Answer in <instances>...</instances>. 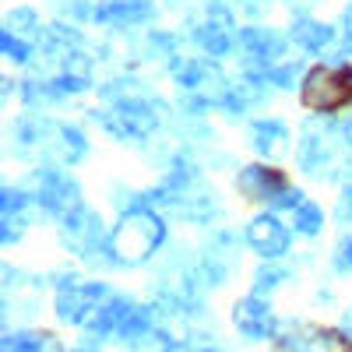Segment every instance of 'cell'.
<instances>
[{
    "instance_id": "1",
    "label": "cell",
    "mask_w": 352,
    "mask_h": 352,
    "mask_svg": "<svg viewBox=\"0 0 352 352\" xmlns=\"http://www.w3.org/2000/svg\"><path fill=\"white\" fill-rule=\"evenodd\" d=\"M166 240V222L148 212V208H134L120 219V226H116L109 232L106 240V254H113V264H127V268H134V264H144Z\"/></svg>"
},
{
    "instance_id": "2",
    "label": "cell",
    "mask_w": 352,
    "mask_h": 352,
    "mask_svg": "<svg viewBox=\"0 0 352 352\" xmlns=\"http://www.w3.org/2000/svg\"><path fill=\"white\" fill-rule=\"evenodd\" d=\"M300 102L317 113V116H331L352 106V64H317L303 74L300 85Z\"/></svg>"
},
{
    "instance_id": "3",
    "label": "cell",
    "mask_w": 352,
    "mask_h": 352,
    "mask_svg": "<svg viewBox=\"0 0 352 352\" xmlns=\"http://www.w3.org/2000/svg\"><path fill=\"white\" fill-rule=\"evenodd\" d=\"M109 296V289L102 282H71V285H60L56 289V317L64 320V324H88V317L99 310V303Z\"/></svg>"
},
{
    "instance_id": "4",
    "label": "cell",
    "mask_w": 352,
    "mask_h": 352,
    "mask_svg": "<svg viewBox=\"0 0 352 352\" xmlns=\"http://www.w3.org/2000/svg\"><path fill=\"white\" fill-rule=\"evenodd\" d=\"M243 236H247L250 250H257L264 261H278V257H285L289 247H292V229H289L275 212H261V215H254Z\"/></svg>"
},
{
    "instance_id": "5",
    "label": "cell",
    "mask_w": 352,
    "mask_h": 352,
    "mask_svg": "<svg viewBox=\"0 0 352 352\" xmlns=\"http://www.w3.org/2000/svg\"><path fill=\"white\" fill-rule=\"evenodd\" d=\"M36 184H39V194L36 201L43 208H50L53 215H74L81 212V197H78V184L71 180L67 173H56V169H43L36 173Z\"/></svg>"
},
{
    "instance_id": "6",
    "label": "cell",
    "mask_w": 352,
    "mask_h": 352,
    "mask_svg": "<svg viewBox=\"0 0 352 352\" xmlns=\"http://www.w3.org/2000/svg\"><path fill=\"white\" fill-rule=\"evenodd\" d=\"M236 187H240V194H247L250 201H272V204H278V201L292 190L282 169H275V166H261V162L240 169Z\"/></svg>"
},
{
    "instance_id": "7",
    "label": "cell",
    "mask_w": 352,
    "mask_h": 352,
    "mask_svg": "<svg viewBox=\"0 0 352 352\" xmlns=\"http://www.w3.org/2000/svg\"><path fill=\"white\" fill-rule=\"evenodd\" d=\"M232 324H236V331L247 342H268L275 335V314L254 292V296H247V300H240L236 307H232Z\"/></svg>"
},
{
    "instance_id": "8",
    "label": "cell",
    "mask_w": 352,
    "mask_h": 352,
    "mask_svg": "<svg viewBox=\"0 0 352 352\" xmlns=\"http://www.w3.org/2000/svg\"><path fill=\"white\" fill-rule=\"evenodd\" d=\"M102 124H106L113 134H120V138H144V134H152V127H155L159 120H155V113H152L148 102L127 99V102L116 106V113H106Z\"/></svg>"
},
{
    "instance_id": "9",
    "label": "cell",
    "mask_w": 352,
    "mask_h": 352,
    "mask_svg": "<svg viewBox=\"0 0 352 352\" xmlns=\"http://www.w3.org/2000/svg\"><path fill=\"white\" fill-rule=\"evenodd\" d=\"M285 141H289V127L278 120V116H264V120H257L250 127V144H254V152L261 155H282L285 152Z\"/></svg>"
},
{
    "instance_id": "10",
    "label": "cell",
    "mask_w": 352,
    "mask_h": 352,
    "mask_svg": "<svg viewBox=\"0 0 352 352\" xmlns=\"http://www.w3.org/2000/svg\"><path fill=\"white\" fill-rule=\"evenodd\" d=\"M292 43H296L300 50H307V53H320L324 46H331V39H335V28L331 25H320V21H314V18H300L296 25H292Z\"/></svg>"
},
{
    "instance_id": "11",
    "label": "cell",
    "mask_w": 352,
    "mask_h": 352,
    "mask_svg": "<svg viewBox=\"0 0 352 352\" xmlns=\"http://www.w3.org/2000/svg\"><path fill=\"white\" fill-rule=\"evenodd\" d=\"M240 43L247 46V53L250 56H257L261 64H272L275 56H282V36H275V32H268V28H243L240 32Z\"/></svg>"
},
{
    "instance_id": "12",
    "label": "cell",
    "mask_w": 352,
    "mask_h": 352,
    "mask_svg": "<svg viewBox=\"0 0 352 352\" xmlns=\"http://www.w3.org/2000/svg\"><path fill=\"white\" fill-rule=\"evenodd\" d=\"M292 229H296L300 236H317V232L324 229V208H320L317 201L303 197L296 208H292Z\"/></svg>"
},
{
    "instance_id": "13",
    "label": "cell",
    "mask_w": 352,
    "mask_h": 352,
    "mask_svg": "<svg viewBox=\"0 0 352 352\" xmlns=\"http://www.w3.org/2000/svg\"><path fill=\"white\" fill-rule=\"evenodd\" d=\"M4 352H64L60 342H56L53 335H8L4 338Z\"/></svg>"
},
{
    "instance_id": "14",
    "label": "cell",
    "mask_w": 352,
    "mask_h": 352,
    "mask_svg": "<svg viewBox=\"0 0 352 352\" xmlns=\"http://www.w3.org/2000/svg\"><path fill=\"white\" fill-rule=\"evenodd\" d=\"M152 328V310L148 307H131L127 310V317H124V324H120V331H116V335H120L124 342H138L144 331H148Z\"/></svg>"
},
{
    "instance_id": "15",
    "label": "cell",
    "mask_w": 352,
    "mask_h": 352,
    "mask_svg": "<svg viewBox=\"0 0 352 352\" xmlns=\"http://www.w3.org/2000/svg\"><path fill=\"white\" fill-rule=\"evenodd\" d=\"M0 46H4V56H8V60H14V64H25L28 53H32V46H28V43H21L18 36H11V28H4Z\"/></svg>"
},
{
    "instance_id": "16",
    "label": "cell",
    "mask_w": 352,
    "mask_h": 352,
    "mask_svg": "<svg viewBox=\"0 0 352 352\" xmlns=\"http://www.w3.org/2000/svg\"><path fill=\"white\" fill-rule=\"evenodd\" d=\"M335 268L338 272H352V240H342L335 250Z\"/></svg>"
},
{
    "instance_id": "17",
    "label": "cell",
    "mask_w": 352,
    "mask_h": 352,
    "mask_svg": "<svg viewBox=\"0 0 352 352\" xmlns=\"http://www.w3.org/2000/svg\"><path fill=\"white\" fill-rule=\"evenodd\" d=\"M21 204H25V194H21V190H11V187H8V190H4V215H11V208L18 212Z\"/></svg>"
},
{
    "instance_id": "18",
    "label": "cell",
    "mask_w": 352,
    "mask_h": 352,
    "mask_svg": "<svg viewBox=\"0 0 352 352\" xmlns=\"http://www.w3.org/2000/svg\"><path fill=\"white\" fill-rule=\"evenodd\" d=\"M349 215H352V187H345L342 204H338V219H342V222H349Z\"/></svg>"
},
{
    "instance_id": "19",
    "label": "cell",
    "mask_w": 352,
    "mask_h": 352,
    "mask_svg": "<svg viewBox=\"0 0 352 352\" xmlns=\"http://www.w3.org/2000/svg\"><path fill=\"white\" fill-rule=\"evenodd\" d=\"M342 28H345V36L352 39V4L345 8V14H342Z\"/></svg>"
},
{
    "instance_id": "20",
    "label": "cell",
    "mask_w": 352,
    "mask_h": 352,
    "mask_svg": "<svg viewBox=\"0 0 352 352\" xmlns=\"http://www.w3.org/2000/svg\"><path fill=\"white\" fill-rule=\"evenodd\" d=\"M349 338H352V335H349Z\"/></svg>"
}]
</instances>
